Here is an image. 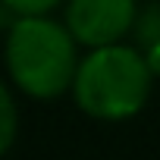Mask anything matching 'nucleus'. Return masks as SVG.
Here are the masks:
<instances>
[{
    "instance_id": "nucleus-1",
    "label": "nucleus",
    "mask_w": 160,
    "mask_h": 160,
    "mask_svg": "<svg viewBox=\"0 0 160 160\" xmlns=\"http://www.w3.org/2000/svg\"><path fill=\"white\" fill-rule=\"evenodd\" d=\"M154 69L132 44H110L78 60L72 75V98L91 119L119 122L135 116L154 85Z\"/></svg>"
},
{
    "instance_id": "nucleus-2",
    "label": "nucleus",
    "mask_w": 160,
    "mask_h": 160,
    "mask_svg": "<svg viewBox=\"0 0 160 160\" xmlns=\"http://www.w3.org/2000/svg\"><path fill=\"white\" fill-rule=\"evenodd\" d=\"M7 69L19 91L35 101H53L69 91L78 66L75 41L50 16L16 19L7 35Z\"/></svg>"
},
{
    "instance_id": "nucleus-3",
    "label": "nucleus",
    "mask_w": 160,
    "mask_h": 160,
    "mask_svg": "<svg viewBox=\"0 0 160 160\" xmlns=\"http://www.w3.org/2000/svg\"><path fill=\"white\" fill-rule=\"evenodd\" d=\"M138 16V0H66L63 28L75 44L91 50L122 44Z\"/></svg>"
},
{
    "instance_id": "nucleus-4",
    "label": "nucleus",
    "mask_w": 160,
    "mask_h": 160,
    "mask_svg": "<svg viewBox=\"0 0 160 160\" xmlns=\"http://www.w3.org/2000/svg\"><path fill=\"white\" fill-rule=\"evenodd\" d=\"M16 129H19V113H16V101L10 94V88L0 82V157H3L13 141H16Z\"/></svg>"
},
{
    "instance_id": "nucleus-5",
    "label": "nucleus",
    "mask_w": 160,
    "mask_h": 160,
    "mask_svg": "<svg viewBox=\"0 0 160 160\" xmlns=\"http://www.w3.org/2000/svg\"><path fill=\"white\" fill-rule=\"evenodd\" d=\"M63 0H0V7L16 13V19H32V16H50Z\"/></svg>"
},
{
    "instance_id": "nucleus-6",
    "label": "nucleus",
    "mask_w": 160,
    "mask_h": 160,
    "mask_svg": "<svg viewBox=\"0 0 160 160\" xmlns=\"http://www.w3.org/2000/svg\"><path fill=\"white\" fill-rule=\"evenodd\" d=\"M0 10H3V7H0Z\"/></svg>"
}]
</instances>
